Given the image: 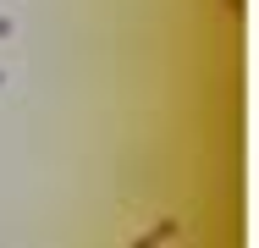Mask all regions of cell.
Here are the masks:
<instances>
[{"instance_id":"obj_1","label":"cell","mask_w":259,"mask_h":248,"mask_svg":"<svg viewBox=\"0 0 259 248\" xmlns=\"http://www.w3.org/2000/svg\"><path fill=\"white\" fill-rule=\"evenodd\" d=\"M6 33H11V22H6V17H0V39H6Z\"/></svg>"},{"instance_id":"obj_2","label":"cell","mask_w":259,"mask_h":248,"mask_svg":"<svg viewBox=\"0 0 259 248\" xmlns=\"http://www.w3.org/2000/svg\"><path fill=\"white\" fill-rule=\"evenodd\" d=\"M0 83H6V72H0Z\"/></svg>"}]
</instances>
